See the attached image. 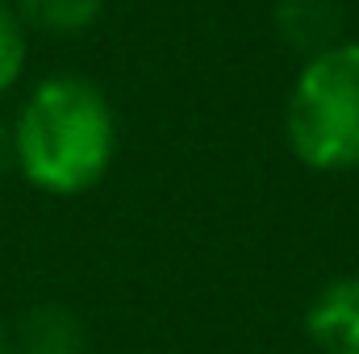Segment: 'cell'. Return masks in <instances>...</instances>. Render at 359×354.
Wrapping results in <instances>:
<instances>
[{
  "label": "cell",
  "instance_id": "1",
  "mask_svg": "<svg viewBox=\"0 0 359 354\" xmlns=\"http://www.w3.org/2000/svg\"><path fill=\"white\" fill-rule=\"evenodd\" d=\"M8 129L17 176L50 200L88 196L117 159V108L109 92L80 71L34 80Z\"/></svg>",
  "mask_w": 359,
  "mask_h": 354
},
{
  "label": "cell",
  "instance_id": "2",
  "mask_svg": "<svg viewBox=\"0 0 359 354\" xmlns=\"http://www.w3.org/2000/svg\"><path fill=\"white\" fill-rule=\"evenodd\" d=\"M284 142L318 176L359 171V38L301 59L284 100Z\"/></svg>",
  "mask_w": 359,
  "mask_h": 354
},
{
  "label": "cell",
  "instance_id": "3",
  "mask_svg": "<svg viewBox=\"0 0 359 354\" xmlns=\"http://www.w3.org/2000/svg\"><path fill=\"white\" fill-rule=\"evenodd\" d=\"M305 334L322 354H359V271L318 288L305 309Z\"/></svg>",
  "mask_w": 359,
  "mask_h": 354
},
{
  "label": "cell",
  "instance_id": "4",
  "mask_svg": "<svg viewBox=\"0 0 359 354\" xmlns=\"http://www.w3.org/2000/svg\"><path fill=\"white\" fill-rule=\"evenodd\" d=\"M8 334L13 354H92L88 330L67 304H34Z\"/></svg>",
  "mask_w": 359,
  "mask_h": 354
},
{
  "label": "cell",
  "instance_id": "5",
  "mask_svg": "<svg viewBox=\"0 0 359 354\" xmlns=\"http://www.w3.org/2000/svg\"><path fill=\"white\" fill-rule=\"evenodd\" d=\"M276 34L284 46L313 55L343 38V4L339 0H276Z\"/></svg>",
  "mask_w": 359,
  "mask_h": 354
},
{
  "label": "cell",
  "instance_id": "6",
  "mask_svg": "<svg viewBox=\"0 0 359 354\" xmlns=\"http://www.w3.org/2000/svg\"><path fill=\"white\" fill-rule=\"evenodd\" d=\"M21 25L46 38H80L104 13V0H13Z\"/></svg>",
  "mask_w": 359,
  "mask_h": 354
},
{
  "label": "cell",
  "instance_id": "7",
  "mask_svg": "<svg viewBox=\"0 0 359 354\" xmlns=\"http://www.w3.org/2000/svg\"><path fill=\"white\" fill-rule=\"evenodd\" d=\"M29 67V29L21 25L13 0H0V100L13 96Z\"/></svg>",
  "mask_w": 359,
  "mask_h": 354
},
{
  "label": "cell",
  "instance_id": "8",
  "mask_svg": "<svg viewBox=\"0 0 359 354\" xmlns=\"http://www.w3.org/2000/svg\"><path fill=\"white\" fill-rule=\"evenodd\" d=\"M8 176H17V167H13V129H8V117H0V183Z\"/></svg>",
  "mask_w": 359,
  "mask_h": 354
},
{
  "label": "cell",
  "instance_id": "9",
  "mask_svg": "<svg viewBox=\"0 0 359 354\" xmlns=\"http://www.w3.org/2000/svg\"><path fill=\"white\" fill-rule=\"evenodd\" d=\"M0 354H13V334L4 330V321H0Z\"/></svg>",
  "mask_w": 359,
  "mask_h": 354
}]
</instances>
